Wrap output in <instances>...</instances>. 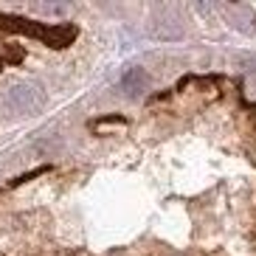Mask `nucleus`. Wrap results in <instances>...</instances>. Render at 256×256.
Instances as JSON below:
<instances>
[{
    "label": "nucleus",
    "mask_w": 256,
    "mask_h": 256,
    "mask_svg": "<svg viewBox=\"0 0 256 256\" xmlns=\"http://www.w3.org/2000/svg\"><path fill=\"white\" fill-rule=\"evenodd\" d=\"M121 93L124 96H130V98H136V96H141L146 88H150V76H146V70L144 68H130L127 74L121 76Z\"/></svg>",
    "instance_id": "obj_2"
},
{
    "label": "nucleus",
    "mask_w": 256,
    "mask_h": 256,
    "mask_svg": "<svg viewBox=\"0 0 256 256\" xmlns=\"http://www.w3.org/2000/svg\"><path fill=\"white\" fill-rule=\"evenodd\" d=\"M46 96L40 90L37 84H28V82H20V84H12L3 96V107H6L8 113L14 116H34L40 113V107H42Z\"/></svg>",
    "instance_id": "obj_1"
}]
</instances>
